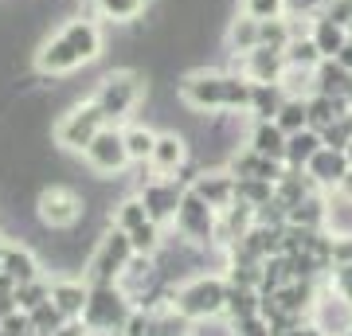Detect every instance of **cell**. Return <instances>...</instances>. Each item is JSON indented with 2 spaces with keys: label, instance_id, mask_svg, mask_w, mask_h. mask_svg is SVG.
Masks as SVG:
<instances>
[{
  "label": "cell",
  "instance_id": "obj_42",
  "mask_svg": "<svg viewBox=\"0 0 352 336\" xmlns=\"http://www.w3.org/2000/svg\"><path fill=\"white\" fill-rule=\"evenodd\" d=\"M337 63H340V67H344V71H349V75H352V39H349V43H344V47H340Z\"/></svg>",
  "mask_w": 352,
  "mask_h": 336
},
{
  "label": "cell",
  "instance_id": "obj_25",
  "mask_svg": "<svg viewBox=\"0 0 352 336\" xmlns=\"http://www.w3.org/2000/svg\"><path fill=\"white\" fill-rule=\"evenodd\" d=\"M129 247H133V254L157 258V254H161V247H164V238H161V223L145 219L141 227H133V231H129Z\"/></svg>",
  "mask_w": 352,
  "mask_h": 336
},
{
  "label": "cell",
  "instance_id": "obj_40",
  "mask_svg": "<svg viewBox=\"0 0 352 336\" xmlns=\"http://www.w3.org/2000/svg\"><path fill=\"white\" fill-rule=\"evenodd\" d=\"M12 309H16V282L0 274V317H8Z\"/></svg>",
  "mask_w": 352,
  "mask_h": 336
},
{
  "label": "cell",
  "instance_id": "obj_8",
  "mask_svg": "<svg viewBox=\"0 0 352 336\" xmlns=\"http://www.w3.org/2000/svg\"><path fill=\"white\" fill-rule=\"evenodd\" d=\"M122 336H192V321L168 305V298H157L149 305H138Z\"/></svg>",
  "mask_w": 352,
  "mask_h": 336
},
{
  "label": "cell",
  "instance_id": "obj_1",
  "mask_svg": "<svg viewBox=\"0 0 352 336\" xmlns=\"http://www.w3.org/2000/svg\"><path fill=\"white\" fill-rule=\"evenodd\" d=\"M102 55V32L94 20H67L55 36L43 39L36 51V71L39 75H71L78 67H87Z\"/></svg>",
  "mask_w": 352,
  "mask_h": 336
},
{
  "label": "cell",
  "instance_id": "obj_3",
  "mask_svg": "<svg viewBox=\"0 0 352 336\" xmlns=\"http://www.w3.org/2000/svg\"><path fill=\"white\" fill-rule=\"evenodd\" d=\"M133 301L129 293L118 282L113 286H90V298H87V309H82V321L94 336H122L126 333L129 317H133Z\"/></svg>",
  "mask_w": 352,
  "mask_h": 336
},
{
  "label": "cell",
  "instance_id": "obj_29",
  "mask_svg": "<svg viewBox=\"0 0 352 336\" xmlns=\"http://www.w3.org/2000/svg\"><path fill=\"white\" fill-rule=\"evenodd\" d=\"M274 122L282 125V133H286V137H289V133H298V129H305V125H309V106H305V98H286Z\"/></svg>",
  "mask_w": 352,
  "mask_h": 336
},
{
  "label": "cell",
  "instance_id": "obj_18",
  "mask_svg": "<svg viewBox=\"0 0 352 336\" xmlns=\"http://www.w3.org/2000/svg\"><path fill=\"white\" fill-rule=\"evenodd\" d=\"M149 164L157 168L161 176H173L188 164V141L180 133H157V145H153V157Z\"/></svg>",
  "mask_w": 352,
  "mask_h": 336
},
{
  "label": "cell",
  "instance_id": "obj_35",
  "mask_svg": "<svg viewBox=\"0 0 352 336\" xmlns=\"http://www.w3.org/2000/svg\"><path fill=\"white\" fill-rule=\"evenodd\" d=\"M329 289L344 298L352 305V262H340V266H329Z\"/></svg>",
  "mask_w": 352,
  "mask_h": 336
},
{
  "label": "cell",
  "instance_id": "obj_22",
  "mask_svg": "<svg viewBox=\"0 0 352 336\" xmlns=\"http://www.w3.org/2000/svg\"><path fill=\"white\" fill-rule=\"evenodd\" d=\"M282 51L274 47H254L251 51V82H282Z\"/></svg>",
  "mask_w": 352,
  "mask_h": 336
},
{
  "label": "cell",
  "instance_id": "obj_15",
  "mask_svg": "<svg viewBox=\"0 0 352 336\" xmlns=\"http://www.w3.org/2000/svg\"><path fill=\"white\" fill-rule=\"evenodd\" d=\"M192 192L208 203V208H215V212H227L231 203H235V176H231V168L227 172H200L192 176Z\"/></svg>",
  "mask_w": 352,
  "mask_h": 336
},
{
  "label": "cell",
  "instance_id": "obj_7",
  "mask_svg": "<svg viewBox=\"0 0 352 336\" xmlns=\"http://www.w3.org/2000/svg\"><path fill=\"white\" fill-rule=\"evenodd\" d=\"M173 223H176V231H180V238H184L188 247H212L215 227H219V212L208 208L192 188H184V199H180V208H176Z\"/></svg>",
  "mask_w": 352,
  "mask_h": 336
},
{
  "label": "cell",
  "instance_id": "obj_27",
  "mask_svg": "<svg viewBox=\"0 0 352 336\" xmlns=\"http://www.w3.org/2000/svg\"><path fill=\"white\" fill-rule=\"evenodd\" d=\"M235 199L258 212L263 203L274 199V184H270V180H239V176H235Z\"/></svg>",
  "mask_w": 352,
  "mask_h": 336
},
{
  "label": "cell",
  "instance_id": "obj_20",
  "mask_svg": "<svg viewBox=\"0 0 352 336\" xmlns=\"http://www.w3.org/2000/svg\"><path fill=\"white\" fill-rule=\"evenodd\" d=\"M325 141H321V133L317 129H298V133H289L286 137V168H305L309 164V157H314L317 149H321Z\"/></svg>",
  "mask_w": 352,
  "mask_h": 336
},
{
  "label": "cell",
  "instance_id": "obj_37",
  "mask_svg": "<svg viewBox=\"0 0 352 336\" xmlns=\"http://www.w3.org/2000/svg\"><path fill=\"white\" fill-rule=\"evenodd\" d=\"M243 8L251 20H278L282 8H286V0H243Z\"/></svg>",
  "mask_w": 352,
  "mask_h": 336
},
{
  "label": "cell",
  "instance_id": "obj_28",
  "mask_svg": "<svg viewBox=\"0 0 352 336\" xmlns=\"http://www.w3.org/2000/svg\"><path fill=\"white\" fill-rule=\"evenodd\" d=\"M51 301V282L47 278H32V282H24V286H16V309H39V305H47Z\"/></svg>",
  "mask_w": 352,
  "mask_h": 336
},
{
  "label": "cell",
  "instance_id": "obj_16",
  "mask_svg": "<svg viewBox=\"0 0 352 336\" xmlns=\"http://www.w3.org/2000/svg\"><path fill=\"white\" fill-rule=\"evenodd\" d=\"M87 298H90V282H87V278H55V282H51V305L59 309L63 321L82 317Z\"/></svg>",
  "mask_w": 352,
  "mask_h": 336
},
{
  "label": "cell",
  "instance_id": "obj_43",
  "mask_svg": "<svg viewBox=\"0 0 352 336\" xmlns=\"http://www.w3.org/2000/svg\"><path fill=\"white\" fill-rule=\"evenodd\" d=\"M340 196H344V199H349V203H352V168H349V176L340 180Z\"/></svg>",
  "mask_w": 352,
  "mask_h": 336
},
{
  "label": "cell",
  "instance_id": "obj_33",
  "mask_svg": "<svg viewBox=\"0 0 352 336\" xmlns=\"http://www.w3.org/2000/svg\"><path fill=\"white\" fill-rule=\"evenodd\" d=\"M28 317H32V333H36V336H51L59 324H63V317H59V309H55L51 301H47V305H39V309H32Z\"/></svg>",
  "mask_w": 352,
  "mask_h": 336
},
{
  "label": "cell",
  "instance_id": "obj_26",
  "mask_svg": "<svg viewBox=\"0 0 352 336\" xmlns=\"http://www.w3.org/2000/svg\"><path fill=\"white\" fill-rule=\"evenodd\" d=\"M122 137H126V153L133 164H145L153 157V145H157V133L153 129H145V125H129V129H122Z\"/></svg>",
  "mask_w": 352,
  "mask_h": 336
},
{
  "label": "cell",
  "instance_id": "obj_9",
  "mask_svg": "<svg viewBox=\"0 0 352 336\" xmlns=\"http://www.w3.org/2000/svg\"><path fill=\"white\" fill-rule=\"evenodd\" d=\"M102 125H106V117H102V110L94 106V98L90 102H78V106H71V110L55 122V145L67 153H82L94 141V133H98Z\"/></svg>",
  "mask_w": 352,
  "mask_h": 336
},
{
  "label": "cell",
  "instance_id": "obj_44",
  "mask_svg": "<svg viewBox=\"0 0 352 336\" xmlns=\"http://www.w3.org/2000/svg\"><path fill=\"white\" fill-rule=\"evenodd\" d=\"M344 157H349V164H352V141H349V145H344Z\"/></svg>",
  "mask_w": 352,
  "mask_h": 336
},
{
  "label": "cell",
  "instance_id": "obj_41",
  "mask_svg": "<svg viewBox=\"0 0 352 336\" xmlns=\"http://www.w3.org/2000/svg\"><path fill=\"white\" fill-rule=\"evenodd\" d=\"M51 336H94V333L87 328V321H82V317H75V321H63Z\"/></svg>",
  "mask_w": 352,
  "mask_h": 336
},
{
  "label": "cell",
  "instance_id": "obj_34",
  "mask_svg": "<svg viewBox=\"0 0 352 336\" xmlns=\"http://www.w3.org/2000/svg\"><path fill=\"white\" fill-rule=\"evenodd\" d=\"M231 336H274V324L266 321L263 313H251V317L231 321Z\"/></svg>",
  "mask_w": 352,
  "mask_h": 336
},
{
  "label": "cell",
  "instance_id": "obj_17",
  "mask_svg": "<svg viewBox=\"0 0 352 336\" xmlns=\"http://www.w3.org/2000/svg\"><path fill=\"white\" fill-rule=\"evenodd\" d=\"M0 274L12 278L16 286H24L32 278H43V270H39V258L24 243H0Z\"/></svg>",
  "mask_w": 352,
  "mask_h": 336
},
{
  "label": "cell",
  "instance_id": "obj_31",
  "mask_svg": "<svg viewBox=\"0 0 352 336\" xmlns=\"http://www.w3.org/2000/svg\"><path fill=\"white\" fill-rule=\"evenodd\" d=\"M94 8H98V16H106V20L129 24V20H138V16L145 12V0H94Z\"/></svg>",
  "mask_w": 352,
  "mask_h": 336
},
{
  "label": "cell",
  "instance_id": "obj_38",
  "mask_svg": "<svg viewBox=\"0 0 352 336\" xmlns=\"http://www.w3.org/2000/svg\"><path fill=\"white\" fill-rule=\"evenodd\" d=\"M231 43L243 51H254L258 47V20H239V24L231 27Z\"/></svg>",
  "mask_w": 352,
  "mask_h": 336
},
{
  "label": "cell",
  "instance_id": "obj_36",
  "mask_svg": "<svg viewBox=\"0 0 352 336\" xmlns=\"http://www.w3.org/2000/svg\"><path fill=\"white\" fill-rule=\"evenodd\" d=\"M0 336H36L32 333V317L24 309H12L8 317H0Z\"/></svg>",
  "mask_w": 352,
  "mask_h": 336
},
{
  "label": "cell",
  "instance_id": "obj_2",
  "mask_svg": "<svg viewBox=\"0 0 352 336\" xmlns=\"http://www.w3.org/2000/svg\"><path fill=\"white\" fill-rule=\"evenodd\" d=\"M168 305L192 324L215 321V317H223V309H227V278L223 274L188 278L184 286H176L173 293H168Z\"/></svg>",
  "mask_w": 352,
  "mask_h": 336
},
{
  "label": "cell",
  "instance_id": "obj_30",
  "mask_svg": "<svg viewBox=\"0 0 352 336\" xmlns=\"http://www.w3.org/2000/svg\"><path fill=\"white\" fill-rule=\"evenodd\" d=\"M349 87H352V75L340 67L337 59H333V63H321V94L349 98Z\"/></svg>",
  "mask_w": 352,
  "mask_h": 336
},
{
  "label": "cell",
  "instance_id": "obj_46",
  "mask_svg": "<svg viewBox=\"0 0 352 336\" xmlns=\"http://www.w3.org/2000/svg\"><path fill=\"white\" fill-rule=\"evenodd\" d=\"M344 336H352V328H349V333H344Z\"/></svg>",
  "mask_w": 352,
  "mask_h": 336
},
{
  "label": "cell",
  "instance_id": "obj_21",
  "mask_svg": "<svg viewBox=\"0 0 352 336\" xmlns=\"http://www.w3.org/2000/svg\"><path fill=\"white\" fill-rule=\"evenodd\" d=\"M282 82H254V90H251V113L258 117V122H274L278 117V110H282Z\"/></svg>",
  "mask_w": 352,
  "mask_h": 336
},
{
  "label": "cell",
  "instance_id": "obj_32",
  "mask_svg": "<svg viewBox=\"0 0 352 336\" xmlns=\"http://www.w3.org/2000/svg\"><path fill=\"white\" fill-rule=\"evenodd\" d=\"M258 47H274V51L289 47L286 24H282V20H258Z\"/></svg>",
  "mask_w": 352,
  "mask_h": 336
},
{
  "label": "cell",
  "instance_id": "obj_47",
  "mask_svg": "<svg viewBox=\"0 0 352 336\" xmlns=\"http://www.w3.org/2000/svg\"><path fill=\"white\" fill-rule=\"evenodd\" d=\"M0 243H4V238H0Z\"/></svg>",
  "mask_w": 352,
  "mask_h": 336
},
{
  "label": "cell",
  "instance_id": "obj_19",
  "mask_svg": "<svg viewBox=\"0 0 352 336\" xmlns=\"http://www.w3.org/2000/svg\"><path fill=\"white\" fill-rule=\"evenodd\" d=\"M251 149L270 157V161H286V133H282V125L278 122H254Z\"/></svg>",
  "mask_w": 352,
  "mask_h": 336
},
{
  "label": "cell",
  "instance_id": "obj_5",
  "mask_svg": "<svg viewBox=\"0 0 352 336\" xmlns=\"http://www.w3.org/2000/svg\"><path fill=\"white\" fill-rule=\"evenodd\" d=\"M141 98H145V82H141V75H133V71H113V75L102 78L98 94H94V106L102 110L106 125H118V122H126L129 113L138 110Z\"/></svg>",
  "mask_w": 352,
  "mask_h": 336
},
{
  "label": "cell",
  "instance_id": "obj_10",
  "mask_svg": "<svg viewBox=\"0 0 352 336\" xmlns=\"http://www.w3.org/2000/svg\"><path fill=\"white\" fill-rule=\"evenodd\" d=\"M82 157H87L90 172H98L102 180H113V176H122L133 164L126 153V137H122L118 125H102L98 133H94V141L82 149Z\"/></svg>",
  "mask_w": 352,
  "mask_h": 336
},
{
  "label": "cell",
  "instance_id": "obj_24",
  "mask_svg": "<svg viewBox=\"0 0 352 336\" xmlns=\"http://www.w3.org/2000/svg\"><path fill=\"white\" fill-rule=\"evenodd\" d=\"M149 219V212H145V203H141V196H126L118 208L110 212V227H118V231H133V227H141Z\"/></svg>",
  "mask_w": 352,
  "mask_h": 336
},
{
  "label": "cell",
  "instance_id": "obj_23",
  "mask_svg": "<svg viewBox=\"0 0 352 336\" xmlns=\"http://www.w3.org/2000/svg\"><path fill=\"white\" fill-rule=\"evenodd\" d=\"M314 43H317V51H321L325 59H337L340 47L349 43V32H344V24H337V20H321L317 32H314Z\"/></svg>",
  "mask_w": 352,
  "mask_h": 336
},
{
  "label": "cell",
  "instance_id": "obj_13",
  "mask_svg": "<svg viewBox=\"0 0 352 336\" xmlns=\"http://www.w3.org/2000/svg\"><path fill=\"white\" fill-rule=\"evenodd\" d=\"M309 321L321 328L325 336H344L352 328V305L344 298H337L333 289H317L314 309H309Z\"/></svg>",
  "mask_w": 352,
  "mask_h": 336
},
{
  "label": "cell",
  "instance_id": "obj_4",
  "mask_svg": "<svg viewBox=\"0 0 352 336\" xmlns=\"http://www.w3.org/2000/svg\"><path fill=\"white\" fill-rule=\"evenodd\" d=\"M129 258H133L129 235L118 231V227H110V231L94 243V250H90L87 266H82V278H87L90 286H113V282L122 278V270L129 266Z\"/></svg>",
  "mask_w": 352,
  "mask_h": 336
},
{
  "label": "cell",
  "instance_id": "obj_11",
  "mask_svg": "<svg viewBox=\"0 0 352 336\" xmlns=\"http://www.w3.org/2000/svg\"><path fill=\"white\" fill-rule=\"evenodd\" d=\"M141 203H145V212H149L153 223H173L176 208H180V199H184V184L176 180V176H153L149 184L138 192Z\"/></svg>",
  "mask_w": 352,
  "mask_h": 336
},
{
  "label": "cell",
  "instance_id": "obj_12",
  "mask_svg": "<svg viewBox=\"0 0 352 336\" xmlns=\"http://www.w3.org/2000/svg\"><path fill=\"white\" fill-rule=\"evenodd\" d=\"M180 98L192 110H227V75H208L196 71L180 82Z\"/></svg>",
  "mask_w": 352,
  "mask_h": 336
},
{
  "label": "cell",
  "instance_id": "obj_45",
  "mask_svg": "<svg viewBox=\"0 0 352 336\" xmlns=\"http://www.w3.org/2000/svg\"><path fill=\"white\" fill-rule=\"evenodd\" d=\"M349 102H352V87H349Z\"/></svg>",
  "mask_w": 352,
  "mask_h": 336
},
{
  "label": "cell",
  "instance_id": "obj_39",
  "mask_svg": "<svg viewBox=\"0 0 352 336\" xmlns=\"http://www.w3.org/2000/svg\"><path fill=\"white\" fill-rule=\"evenodd\" d=\"M321 59V51H317L314 39H302V43H294L289 47V63H302V67H314V63Z\"/></svg>",
  "mask_w": 352,
  "mask_h": 336
},
{
  "label": "cell",
  "instance_id": "obj_14",
  "mask_svg": "<svg viewBox=\"0 0 352 336\" xmlns=\"http://www.w3.org/2000/svg\"><path fill=\"white\" fill-rule=\"evenodd\" d=\"M349 157H344V149H333V145H321V149L309 157V164H305L302 172L314 180L317 188H340V180L349 176Z\"/></svg>",
  "mask_w": 352,
  "mask_h": 336
},
{
  "label": "cell",
  "instance_id": "obj_6",
  "mask_svg": "<svg viewBox=\"0 0 352 336\" xmlns=\"http://www.w3.org/2000/svg\"><path fill=\"white\" fill-rule=\"evenodd\" d=\"M82 215H87V199L67 184H51L36 196V219L51 231H71Z\"/></svg>",
  "mask_w": 352,
  "mask_h": 336
}]
</instances>
